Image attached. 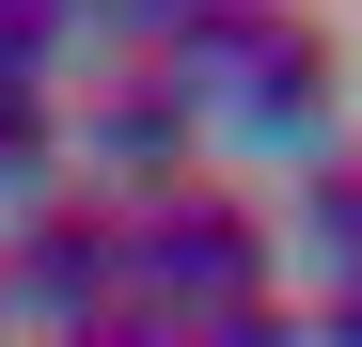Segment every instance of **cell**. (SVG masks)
<instances>
[{
	"instance_id": "6",
	"label": "cell",
	"mask_w": 362,
	"mask_h": 347,
	"mask_svg": "<svg viewBox=\"0 0 362 347\" xmlns=\"http://www.w3.org/2000/svg\"><path fill=\"white\" fill-rule=\"evenodd\" d=\"M173 347H315V331H299V300H236V316H205V331H173Z\"/></svg>"
},
{
	"instance_id": "4",
	"label": "cell",
	"mask_w": 362,
	"mask_h": 347,
	"mask_svg": "<svg viewBox=\"0 0 362 347\" xmlns=\"http://www.w3.org/2000/svg\"><path fill=\"white\" fill-rule=\"evenodd\" d=\"M299 253H315V284H362V142H331L315 174H299Z\"/></svg>"
},
{
	"instance_id": "8",
	"label": "cell",
	"mask_w": 362,
	"mask_h": 347,
	"mask_svg": "<svg viewBox=\"0 0 362 347\" xmlns=\"http://www.w3.org/2000/svg\"><path fill=\"white\" fill-rule=\"evenodd\" d=\"M64 347H173V316H142V300H127V316H95V331H64Z\"/></svg>"
},
{
	"instance_id": "5",
	"label": "cell",
	"mask_w": 362,
	"mask_h": 347,
	"mask_svg": "<svg viewBox=\"0 0 362 347\" xmlns=\"http://www.w3.org/2000/svg\"><path fill=\"white\" fill-rule=\"evenodd\" d=\"M64 47H79V16H47V0H0V95H47V79H64Z\"/></svg>"
},
{
	"instance_id": "2",
	"label": "cell",
	"mask_w": 362,
	"mask_h": 347,
	"mask_svg": "<svg viewBox=\"0 0 362 347\" xmlns=\"http://www.w3.org/2000/svg\"><path fill=\"white\" fill-rule=\"evenodd\" d=\"M64 158H79V190L158 205V190H189V174H205V95L127 47V64H95V95L64 110Z\"/></svg>"
},
{
	"instance_id": "3",
	"label": "cell",
	"mask_w": 362,
	"mask_h": 347,
	"mask_svg": "<svg viewBox=\"0 0 362 347\" xmlns=\"http://www.w3.org/2000/svg\"><path fill=\"white\" fill-rule=\"evenodd\" d=\"M0 316L16 331H95V316H127V205L110 190H47L16 237H0Z\"/></svg>"
},
{
	"instance_id": "7",
	"label": "cell",
	"mask_w": 362,
	"mask_h": 347,
	"mask_svg": "<svg viewBox=\"0 0 362 347\" xmlns=\"http://www.w3.org/2000/svg\"><path fill=\"white\" fill-rule=\"evenodd\" d=\"M299 331H315V347H362V284H331V300H299Z\"/></svg>"
},
{
	"instance_id": "1",
	"label": "cell",
	"mask_w": 362,
	"mask_h": 347,
	"mask_svg": "<svg viewBox=\"0 0 362 347\" xmlns=\"http://www.w3.org/2000/svg\"><path fill=\"white\" fill-rule=\"evenodd\" d=\"M127 300L173 316V331H205L236 300H284V221L252 190H221V174H189V190L127 205Z\"/></svg>"
},
{
	"instance_id": "9",
	"label": "cell",
	"mask_w": 362,
	"mask_h": 347,
	"mask_svg": "<svg viewBox=\"0 0 362 347\" xmlns=\"http://www.w3.org/2000/svg\"><path fill=\"white\" fill-rule=\"evenodd\" d=\"M0 331H16V316H0Z\"/></svg>"
}]
</instances>
